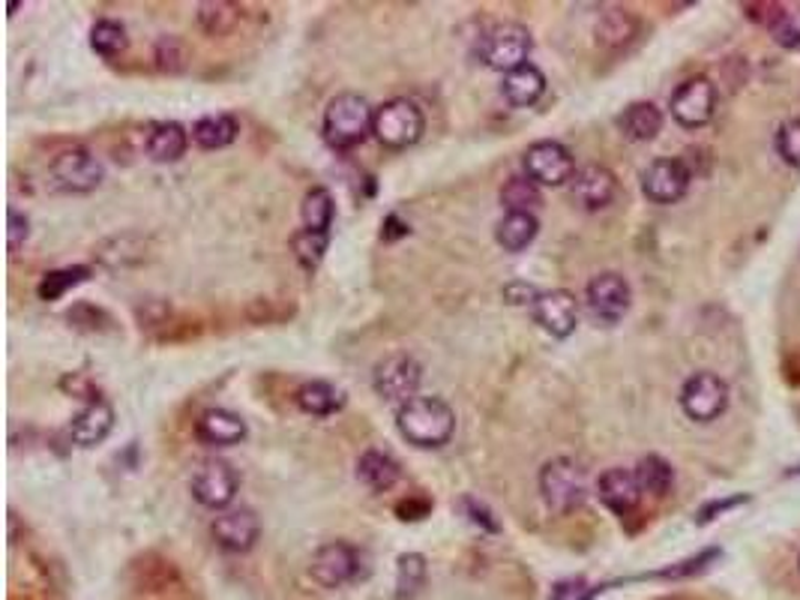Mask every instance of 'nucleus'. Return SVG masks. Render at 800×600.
I'll use <instances>...</instances> for the list:
<instances>
[{
  "mask_svg": "<svg viewBox=\"0 0 800 600\" xmlns=\"http://www.w3.org/2000/svg\"><path fill=\"white\" fill-rule=\"evenodd\" d=\"M112 427H114L112 403L102 397H91L88 399V406H84L79 415L72 417L70 436L75 445H82V448H93V445H100L102 438L112 433Z\"/></svg>",
  "mask_w": 800,
  "mask_h": 600,
  "instance_id": "412c9836",
  "label": "nucleus"
},
{
  "mask_svg": "<svg viewBox=\"0 0 800 600\" xmlns=\"http://www.w3.org/2000/svg\"><path fill=\"white\" fill-rule=\"evenodd\" d=\"M237 19H240V12H237L234 3H223V0H219V3H202V7H198V24H202L211 37L228 33L234 24H237Z\"/></svg>",
  "mask_w": 800,
  "mask_h": 600,
  "instance_id": "e433bc0d",
  "label": "nucleus"
},
{
  "mask_svg": "<svg viewBox=\"0 0 800 600\" xmlns=\"http://www.w3.org/2000/svg\"><path fill=\"white\" fill-rule=\"evenodd\" d=\"M597 492L599 501L612 513H618V517H629L638 508V501H642V487H638L636 471H627V468H608L606 475L599 478Z\"/></svg>",
  "mask_w": 800,
  "mask_h": 600,
  "instance_id": "aec40b11",
  "label": "nucleus"
},
{
  "mask_svg": "<svg viewBox=\"0 0 800 600\" xmlns=\"http://www.w3.org/2000/svg\"><path fill=\"white\" fill-rule=\"evenodd\" d=\"M408 232H411V228H408V223H402L399 216L390 214L384 220V232H381V237H384V241H396V237H402V234H408Z\"/></svg>",
  "mask_w": 800,
  "mask_h": 600,
  "instance_id": "37998d69",
  "label": "nucleus"
},
{
  "mask_svg": "<svg viewBox=\"0 0 800 600\" xmlns=\"http://www.w3.org/2000/svg\"><path fill=\"white\" fill-rule=\"evenodd\" d=\"M671 118L687 126V130H699L714 118L717 112V88L705 75L687 79L678 91L671 93Z\"/></svg>",
  "mask_w": 800,
  "mask_h": 600,
  "instance_id": "9d476101",
  "label": "nucleus"
},
{
  "mask_svg": "<svg viewBox=\"0 0 800 600\" xmlns=\"http://www.w3.org/2000/svg\"><path fill=\"white\" fill-rule=\"evenodd\" d=\"M327 244H330V234L309 232V228H300V232L295 234V241H291L297 262H300L306 271H315V267L321 265V258H325L327 253Z\"/></svg>",
  "mask_w": 800,
  "mask_h": 600,
  "instance_id": "c9c22d12",
  "label": "nucleus"
},
{
  "mask_svg": "<svg viewBox=\"0 0 800 600\" xmlns=\"http://www.w3.org/2000/svg\"><path fill=\"white\" fill-rule=\"evenodd\" d=\"M618 126L633 142H650V139H657V133L663 130V112H659L654 102H629L627 109L620 112Z\"/></svg>",
  "mask_w": 800,
  "mask_h": 600,
  "instance_id": "393cba45",
  "label": "nucleus"
},
{
  "mask_svg": "<svg viewBox=\"0 0 800 600\" xmlns=\"http://www.w3.org/2000/svg\"><path fill=\"white\" fill-rule=\"evenodd\" d=\"M309 573L325 589H342L348 582H357L363 577V552L351 547V543H345V540L325 543L312 556Z\"/></svg>",
  "mask_w": 800,
  "mask_h": 600,
  "instance_id": "39448f33",
  "label": "nucleus"
},
{
  "mask_svg": "<svg viewBox=\"0 0 800 600\" xmlns=\"http://www.w3.org/2000/svg\"><path fill=\"white\" fill-rule=\"evenodd\" d=\"M372 382H376L378 397L402 408L417 397L420 382H423V367L411 355H390L378 364Z\"/></svg>",
  "mask_w": 800,
  "mask_h": 600,
  "instance_id": "6e6552de",
  "label": "nucleus"
},
{
  "mask_svg": "<svg viewBox=\"0 0 800 600\" xmlns=\"http://www.w3.org/2000/svg\"><path fill=\"white\" fill-rule=\"evenodd\" d=\"M501 204L506 214H531V207L540 204V186L527 174H513L501 190Z\"/></svg>",
  "mask_w": 800,
  "mask_h": 600,
  "instance_id": "473e14b6",
  "label": "nucleus"
},
{
  "mask_svg": "<svg viewBox=\"0 0 800 600\" xmlns=\"http://www.w3.org/2000/svg\"><path fill=\"white\" fill-rule=\"evenodd\" d=\"M777 153L782 163L800 169V118H791L777 130Z\"/></svg>",
  "mask_w": 800,
  "mask_h": 600,
  "instance_id": "4c0bfd02",
  "label": "nucleus"
},
{
  "mask_svg": "<svg viewBox=\"0 0 800 600\" xmlns=\"http://www.w3.org/2000/svg\"><path fill=\"white\" fill-rule=\"evenodd\" d=\"M729 406V387L717 373H693L680 387V408L689 420L710 424Z\"/></svg>",
  "mask_w": 800,
  "mask_h": 600,
  "instance_id": "0eeeda50",
  "label": "nucleus"
},
{
  "mask_svg": "<svg viewBox=\"0 0 800 600\" xmlns=\"http://www.w3.org/2000/svg\"><path fill=\"white\" fill-rule=\"evenodd\" d=\"M597 42L608 45V49H615V45H624V42L633 40V33H636V19L629 16L627 10H606L603 16L597 19Z\"/></svg>",
  "mask_w": 800,
  "mask_h": 600,
  "instance_id": "2f4dec72",
  "label": "nucleus"
},
{
  "mask_svg": "<svg viewBox=\"0 0 800 600\" xmlns=\"http://www.w3.org/2000/svg\"><path fill=\"white\" fill-rule=\"evenodd\" d=\"M342 403V390L330 385V382H306V385L297 390V406L304 408L306 415L327 417L339 411Z\"/></svg>",
  "mask_w": 800,
  "mask_h": 600,
  "instance_id": "cd10ccee",
  "label": "nucleus"
},
{
  "mask_svg": "<svg viewBox=\"0 0 800 600\" xmlns=\"http://www.w3.org/2000/svg\"><path fill=\"white\" fill-rule=\"evenodd\" d=\"M211 535L225 552H249L258 535H261V522L249 508L223 510L219 517L213 519Z\"/></svg>",
  "mask_w": 800,
  "mask_h": 600,
  "instance_id": "dca6fc26",
  "label": "nucleus"
},
{
  "mask_svg": "<svg viewBox=\"0 0 800 600\" xmlns=\"http://www.w3.org/2000/svg\"><path fill=\"white\" fill-rule=\"evenodd\" d=\"M570 193L573 202L582 204L585 211H603L618 195V177L608 172L606 165H585L570 181Z\"/></svg>",
  "mask_w": 800,
  "mask_h": 600,
  "instance_id": "a211bd4d",
  "label": "nucleus"
},
{
  "mask_svg": "<svg viewBox=\"0 0 800 600\" xmlns=\"http://www.w3.org/2000/svg\"><path fill=\"white\" fill-rule=\"evenodd\" d=\"M540 232V223L534 214H506L495 228L498 244L504 246L506 253H522L525 246L534 244Z\"/></svg>",
  "mask_w": 800,
  "mask_h": 600,
  "instance_id": "a878e982",
  "label": "nucleus"
},
{
  "mask_svg": "<svg viewBox=\"0 0 800 600\" xmlns=\"http://www.w3.org/2000/svg\"><path fill=\"white\" fill-rule=\"evenodd\" d=\"M543 93H546V75L534 63H525V67L504 75V96L519 109L534 105Z\"/></svg>",
  "mask_w": 800,
  "mask_h": 600,
  "instance_id": "5701e85b",
  "label": "nucleus"
},
{
  "mask_svg": "<svg viewBox=\"0 0 800 600\" xmlns=\"http://www.w3.org/2000/svg\"><path fill=\"white\" fill-rule=\"evenodd\" d=\"M540 492L555 513H570L576 510L585 496H588V480H585V468L578 466L576 459L557 457L543 466L540 471Z\"/></svg>",
  "mask_w": 800,
  "mask_h": 600,
  "instance_id": "20e7f679",
  "label": "nucleus"
},
{
  "mask_svg": "<svg viewBox=\"0 0 800 600\" xmlns=\"http://www.w3.org/2000/svg\"><path fill=\"white\" fill-rule=\"evenodd\" d=\"M91 49L102 58H114L126 49V31H123L121 21L102 19L91 28Z\"/></svg>",
  "mask_w": 800,
  "mask_h": 600,
  "instance_id": "f704fd0d",
  "label": "nucleus"
},
{
  "mask_svg": "<svg viewBox=\"0 0 800 600\" xmlns=\"http://www.w3.org/2000/svg\"><path fill=\"white\" fill-rule=\"evenodd\" d=\"M396 427L414 448H441L457 429V411L441 397H414L399 408Z\"/></svg>",
  "mask_w": 800,
  "mask_h": 600,
  "instance_id": "f257e3e1",
  "label": "nucleus"
},
{
  "mask_svg": "<svg viewBox=\"0 0 800 600\" xmlns=\"http://www.w3.org/2000/svg\"><path fill=\"white\" fill-rule=\"evenodd\" d=\"M425 130V118L420 112V105L406 96H396L387 100L384 105L376 109V121H372V133L384 148L402 151L411 144L420 142V135Z\"/></svg>",
  "mask_w": 800,
  "mask_h": 600,
  "instance_id": "7ed1b4c3",
  "label": "nucleus"
},
{
  "mask_svg": "<svg viewBox=\"0 0 800 600\" xmlns=\"http://www.w3.org/2000/svg\"><path fill=\"white\" fill-rule=\"evenodd\" d=\"M636 480L638 487H642V492H648V496H657L659 499V496H666L671 489V484H675V468H671L663 457H657V454H648V457L638 459Z\"/></svg>",
  "mask_w": 800,
  "mask_h": 600,
  "instance_id": "c756f323",
  "label": "nucleus"
},
{
  "mask_svg": "<svg viewBox=\"0 0 800 600\" xmlns=\"http://www.w3.org/2000/svg\"><path fill=\"white\" fill-rule=\"evenodd\" d=\"M240 126L234 121L232 114H207L202 121L193 126V139L198 148L204 151H219V148H228V144L237 139Z\"/></svg>",
  "mask_w": 800,
  "mask_h": 600,
  "instance_id": "bb28decb",
  "label": "nucleus"
},
{
  "mask_svg": "<svg viewBox=\"0 0 800 600\" xmlns=\"http://www.w3.org/2000/svg\"><path fill=\"white\" fill-rule=\"evenodd\" d=\"M91 276V267L75 265V267H63V271H51V274L42 276L40 283V297L42 301H58L63 297L70 288H75L79 283H84Z\"/></svg>",
  "mask_w": 800,
  "mask_h": 600,
  "instance_id": "72a5a7b5",
  "label": "nucleus"
},
{
  "mask_svg": "<svg viewBox=\"0 0 800 600\" xmlns=\"http://www.w3.org/2000/svg\"><path fill=\"white\" fill-rule=\"evenodd\" d=\"M237 471L225 459H204L193 478V496L204 508L223 510L237 496Z\"/></svg>",
  "mask_w": 800,
  "mask_h": 600,
  "instance_id": "ddd939ff",
  "label": "nucleus"
},
{
  "mask_svg": "<svg viewBox=\"0 0 800 600\" xmlns=\"http://www.w3.org/2000/svg\"><path fill=\"white\" fill-rule=\"evenodd\" d=\"M693 181V172L684 160L666 156V160H654V163L642 172V193L654 204H675L684 199Z\"/></svg>",
  "mask_w": 800,
  "mask_h": 600,
  "instance_id": "f8f14e48",
  "label": "nucleus"
},
{
  "mask_svg": "<svg viewBox=\"0 0 800 600\" xmlns=\"http://www.w3.org/2000/svg\"><path fill=\"white\" fill-rule=\"evenodd\" d=\"M7 225H10V228H7V244H10V253H16V250L28 241V234H31V220L21 214V211H16V207H10Z\"/></svg>",
  "mask_w": 800,
  "mask_h": 600,
  "instance_id": "58836bf2",
  "label": "nucleus"
},
{
  "mask_svg": "<svg viewBox=\"0 0 800 600\" xmlns=\"http://www.w3.org/2000/svg\"><path fill=\"white\" fill-rule=\"evenodd\" d=\"M189 148V133L177 121L153 123L147 133V153L156 163H177Z\"/></svg>",
  "mask_w": 800,
  "mask_h": 600,
  "instance_id": "4be33fe9",
  "label": "nucleus"
},
{
  "mask_svg": "<svg viewBox=\"0 0 800 600\" xmlns=\"http://www.w3.org/2000/svg\"><path fill=\"white\" fill-rule=\"evenodd\" d=\"M576 172L573 153L561 142H534L525 151V174L537 186H564Z\"/></svg>",
  "mask_w": 800,
  "mask_h": 600,
  "instance_id": "1a4fd4ad",
  "label": "nucleus"
},
{
  "mask_svg": "<svg viewBox=\"0 0 800 600\" xmlns=\"http://www.w3.org/2000/svg\"><path fill=\"white\" fill-rule=\"evenodd\" d=\"M585 301H588L591 316L599 318L603 325H615V322L627 316L633 295H629L627 279L615 274V271H608V274H599L591 279Z\"/></svg>",
  "mask_w": 800,
  "mask_h": 600,
  "instance_id": "4468645a",
  "label": "nucleus"
},
{
  "mask_svg": "<svg viewBox=\"0 0 800 600\" xmlns=\"http://www.w3.org/2000/svg\"><path fill=\"white\" fill-rule=\"evenodd\" d=\"M743 10L750 19L768 28L777 45L800 51V7L794 3H747Z\"/></svg>",
  "mask_w": 800,
  "mask_h": 600,
  "instance_id": "f3484780",
  "label": "nucleus"
},
{
  "mask_svg": "<svg viewBox=\"0 0 800 600\" xmlns=\"http://www.w3.org/2000/svg\"><path fill=\"white\" fill-rule=\"evenodd\" d=\"M334 216H336V204H334V195H330V190H325V186H315V190L306 193L304 228H309V232L330 234Z\"/></svg>",
  "mask_w": 800,
  "mask_h": 600,
  "instance_id": "7c9ffc66",
  "label": "nucleus"
},
{
  "mask_svg": "<svg viewBox=\"0 0 800 600\" xmlns=\"http://www.w3.org/2000/svg\"><path fill=\"white\" fill-rule=\"evenodd\" d=\"M537 295H540V292H534V288H531V285H525V283H513V285H506V288H504L506 304H531V306H534Z\"/></svg>",
  "mask_w": 800,
  "mask_h": 600,
  "instance_id": "79ce46f5",
  "label": "nucleus"
},
{
  "mask_svg": "<svg viewBox=\"0 0 800 600\" xmlns=\"http://www.w3.org/2000/svg\"><path fill=\"white\" fill-rule=\"evenodd\" d=\"M429 577V565L420 552H402L396 561V598L411 600L417 598Z\"/></svg>",
  "mask_w": 800,
  "mask_h": 600,
  "instance_id": "c85d7f7f",
  "label": "nucleus"
},
{
  "mask_svg": "<svg viewBox=\"0 0 800 600\" xmlns=\"http://www.w3.org/2000/svg\"><path fill=\"white\" fill-rule=\"evenodd\" d=\"M531 313H534V322L555 339H567L578 325V301L567 288L540 292Z\"/></svg>",
  "mask_w": 800,
  "mask_h": 600,
  "instance_id": "2eb2a0df",
  "label": "nucleus"
},
{
  "mask_svg": "<svg viewBox=\"0 0 800 600\" xmlns=\"http://www.w3.org/2000/svg\"><path fill=\"white\" fill-rule=\"evenodd\" d=\"M531 49H534V40H531L527 28H522V24H498V28L486 33L480 54H483V63H486L489 70H498L506 75V72L525 67Z\"/></svg>",
  "mask_w": 800,
  "mask_h": 600,
  "instance_id": "423d86ee",
  "label": "nucleus"
},
{
  "mask_svg": "<svg viewBox=\"0 0 800 600\" xmlns=\"http://www.w3.org/2000/svg\"><path fill=\"white\" fill-rule=\"evenodd\" d=\"M357 478L372 492H387L399 480V462L384 450H366L363 457L357 459Z\"/></svg>",
  "mask_w": 800,
  "mask_h": 600,
  "instance_id": "b1692460",
  "label": "nucleus"
},
{
  "mask_svg": "<svg viewBox=\"0 0 800 600\" xmlns=\"http://www.w3.org/2000/svg\"><path fill=\"white\" fill-rule=\"evenodd\" d=\"M195 438L211 448H228V445H240L246 438V420L234 415L228 408H207L198 420H195Z\"/></svg>",
  "mask_w": 800,
  "mask_h": 600,
  "instance_id": "6ab92c4d",
  "label": "nucleus"
},
{
  "mask_svg": "<svg viewBox=\"0 0 800 600\" xmlns=\"http://www.w3.org/2000/svg\"><path fill=\"white\" fill-rule=\"evenodd\" d=\"M376 112L360 93H339L327 102L325 112V139L336 151H348L363 142L372 133Z\"/></svg>",
  "mask_w": 800,
  "mask_h": 600,
  "instance_id": "f03ea898",
  "label": "nucleus"
},
{
  "mask_svg": "<svg viewBox=\"0 0 800 600\" xmlns=\"http://www.w3.org/2000/svg\"><path fill=\"white\" fill-rule=\"evenodd\" d=\"M462 508L468 510V519H471L474 526H480V529H486V531L501 529V526H498V519H492V513H489L483 505H476L474 499H462Z\"/></svg>",
  "mask_w": 800,
  "mask_h": 600,
  "instance_id": "ea45409f",
  "label": "nucleus"
},
{
  "mask_svg": "<svg viewBox=\"0 0 800 600\" xmlns=\"http://www.w3.org/2000/svg\"><path fill=\"white\" fill-rule=\"evenodd\" d=\"M750 501V496H731V499H719V501H710L708 508L699 510V526L701 522H710V519L717 517V513H722V510H731V508H738V505H747Z\"/></svg>",
  "mask_w": 800,
  "mask_h": 600,
  "instance_id": "a19ab883",
  "label": "nucleus"
},
{
  "mask_svg": "<svg viewBox=\"0 0 800 600\" xmlns=\"http://www.w3.org/2000/svg\"><path fill=\"white\" fill-rule=\"evenodd\" d=\"M798 570H800V559H798Z\"/></svg>",
  "mask_w": 800,
  "mask_h": 600,
  "instance_id": "c03bdc74",
  "label": "nucleus"
},
{
  "mask_svg": "<svg viewBox=\"0 0 800 600\" xmlns=\"http://www.w3.org/2000/svg\"><path fill=\"white\" fill-rule=\"evenodd\" d=\"M51 177L54 184L66 190V193H91L102 184L105 177V169L102 163L93 156L88 148H70L54 156L51 163Z\"/></svg>",
  "mask_w": 800,
  "mask_h": 600,
  "instance_id": "9b49d317",
  "label": "nucleus"
}]
</instances>
